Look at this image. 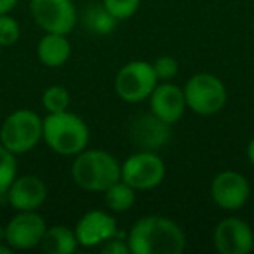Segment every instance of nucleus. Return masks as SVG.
Returning a JSON list of instances; mask_svg holds the SVG:
<instances>
[{
    "label": "nucleus",
    "mask_w": 254,
    "mask_h": 254,
    "mask_svg": "<svg viewBox=\"0 0 254 254\" xmlns=\"http://www.w3.org/2000/svg\"><path fill=\"white\" fill-rule=\"evenodd\" d=\"M75 185L85 191H105L120 180V164L106 150H82L71 164Z\"/></svg>",
    "instance_id": "nucleus-3"
},
{
    "label": "nucleus",
    "mask_w": 254,
    "mask_h": 254,
    "mask_svg": "<svg viewBox=\"0 0 254 254\" xmlns=\"http://www.w3.org/2000/svg\"><path fill=\"white\" fill-rule=\"evenodd\" d=\"M159 78L148 61L134 60L126 63L115 75V92L127 103H139L150 98Z\"/></svg>",
    "instance_id": "nucleus-7"
},
{
    "label": "nucleus",
    "mask_w": 254,
    "mask_h": 254,
    "mask_svg": "<svg viewBox=\"0 0 254 254\" xmlns=\"http://www.w3.org/2000/svg\"><path fill=\"white\" fill-rule=\"evenodd\" d=\"M18 176V160L16 153L0 145V197L7 193L9 187Z\"/></svg>",
    "instance_id": "nucleus-21"
},
{
    "label": "nucleus",
    "mask_w": 254,
    "mask_h": 254,
    "mask_svg": "<svg viewBox=\"0 0 254 254\" xmlns=\"http://www.w3.org/2000/svg\"><path fill=\"white\" fill-rule=\"evenodd\" d=\"M152 64H153V70H155V75H157V78H159V82L173 80L178 75V70H180V64H178L176 58H173V56H159Z\"/></svg>",
    "instance_id": "nucleus-24"
},
{
    "label": "nucleus",
    "mask_w": 254,
    "mask_h": 254,
    "mask_svg": "<svg viewBox=\"0 0 254 254\" xmlns=\"http://www.w3.org/2000/svg\"><path fill=\"white\" fill-rule=\"evenodd\" d=\"M103 193H105L106 207L112 212H126L136 202V190L127 183H124L122 180H119L112 187H108Z\"/></svg>",
    "instance_id": "nucleus-19"
},
{
    "label": "nucleus",
    "mask_w": 254,
    "mask_h": 254,
    "mask_svg": "<svg viewBox=\"0 0 254 254\" xmlns=\"http://www.w3.org/2000/svg\"><path fill=\"white\" fill-rule=\"evenodd\" d=\"M148 103L150 112L171 126L180 122L185 115V110H187V99H185L183 89L178 87L171 80L157 84L150 94Z\"/></svg>",
    "instance_id": "nucleus-13"
},
{
    "label": "nucleus",
    "mask_w": 254,
    "mask_h": 254,
    "mask_svg": "<svg viewBox=\"0 0 254 254\" xmlns=\"http://www.w3.org/2000/svg\"><path fill=\"white\" fill-rule=\"evenodd\" d=\"M131 254H181L187 249V235L176 221L166 216H145L127 233Z\"/></svg>",
    "instance_id": "nucleus-1"
},
{
    "label": "nucleus",
    "mask_w": 254,
    "mask_h": 254,
    "mask_svg": "<svg viewBox=\"0 0 254 254\" xmlns=\"http://www.w3.org/2000/svg\"><path fill=\"white\" fill-rule=\"evenodd\" d=\"M166 178V164L155 152L138 150L120 164V180L136 191L157 188Z\"/></svg>",
    "instance_id": "nucleus-6"
},
{
    "label": "nucleus",
    "mask_w": 254,
    "mask_h": 254,
    "mask_svg": "<svg viewBox=\"0 0 254 254\" xmlns=\"http://www.w3.org/2000/svg\"><path fill=\"white\" fill-rule=\"evenodd\" d=\"M7 202L16 211H37L47 198V185L39 176H16L9 187Z\"/></svg>",
    "instance_id": "nucleus-15"
},
{
    "label": "nucleus",
    "mask_w": 254,
    "mask_h": 254,
    "mask_svg": "<svg viewBox=\"0 0 254 254\" xmlns=\"http://www.w3.org/2000/svg\"><path fill=\"white\" fill-rule=\"evenodd\" d=\"M12 251H14V249H12L7 242H5V246H2V244H0V254H11Z\"/></svg>",
    "instance_id": "nucleus-28"
},
{
    "label": "nucleus",
    "mask_w": 254,
    "mask_h": 254,
    "mask_svg": "<svg viewBox=\"0 0 254 254\" xmlns=\"http://www.w3.org/2000/svg\"><path fill=\"white\" fill-rule=\"evenodd\" d=\"M131 139L139 150L157 152L171 139V124L160 120L152 112L139 113L131 124Z\"/></svg>",
    "instance_id": "nucleus-14"
},
{
    "label": "nucleus",
    "mask_w": 254,
    "mask_h": 254,
    "mask_svg": "<svg viewBox=\"0 0 254 254\" xmlns=\"http://www.w3.org/2000/svg\"><path fill=\"white\" fill-rule=\"evenodd\" d=\"M39 247L47 254H71L77 251L78 240L75 230L68 228V226H47Z\"/></svg>",
    "instance_id": "nucleus-17"
},
{
    "label": "nucleus",
    "mask_w": 254,
    "mask_h": 254,
    "mask_svg": "<svg viewBox=\"0 0 254 254\" xmlns=\"http://www.w3.org/2000/svg\"><path fill=\"white\" fill-rule=\"evenodd\" d=\"M89 127L77 113L58 112L47 113L44 119L42 139L53 152L63 157H75L89 145Z\"/></svg>",
    "instance_id": "nucleus-2"
},
{
    "label": "nucleus",
    "mask_w": 254,
    "mask_h": 254,
    "mask_svg": "<svg viewBox=\"0 0 254 254\" xmlns=\"http://www.w3.org/2000/svg\"><path fill=\"white\" fill-rule=\"evenodd\" d=\"M44 119L33 110L19 108L9 113L0 127V145L16 155L33 150L42 141Z\"/></svg>",
    "instance_id": "nucleus-4"
},
{
    "label": "nucleus",
    "mask_w": 254,
    "mask_h": 254,
    "mask_svg": "<svg viewBox=\"0 0 254 254\" xmlns=\"http://www.w3.org/2000/svg\"><path fill=\"white\" fill-rule=\"evenodd\" d=\"M246 153H247V160H249V162L254 166V138L251 139V141H249V145H247Z\"/></svg>",
    "instance_id": "nucleus-27"
},
{
    "label": "nucleus",
    "mask_w": 254,
    "mask_h": 254,
    "mask_svg": "<svg viewBox=\"0 0 254 254\" xmlns=\"http://www.w3.org/2000/svg\"><path fill=\"white\" fill-rule=\"evenodd\" d=\"M187 108L202 117L214 115L226 105V87L219 77L207 71L191 75L183 87Z\"/></svg>",
    "instance_id": "nucleus-5"
},
{
    "label": "nucleus",
    "mask_w": 254,
    "mask_h": 254,
    "mask_svg": "<svg viewBox=\"0 0 254 254\" xmlns=\"http://www.w3.org/2000/svg\"><path fill=\"white\" fill-rule=\"evenodd\" d=\"M214 246L221 254H249L254 249V232L237 216L225 218L214 228Z\"/></svg>",
    "instance_id": "nucleus-11"
},
{
    "label": "nucleus",
    "mask_w": 254,
    "mask_h": 254,
    "mask_svg": "<svg viewBox=\"0 0 254 254\" xmlns=\"http://www.w3.org/2000/svg\"><path fill=\"white\" fill-rule=\"evenodd\" d=\"M33 21L49 33L68 35L77 25V9L73 0H30Z\"/></svg>",
    "instance_id": "nucleus-8"
},
{
    "label": "nucleus",
    "mask_w": 254,
    "mask_h": 254,
    "mask_svg": "<svg viewBox=\"0 0 254 254\" xmlns=\"http://www.w3.org/2000/svg\"><path fill=\"white\" fill-rule=\"evenodd\" d=\"M117 23H119V19L113 18L112 12L103 5V2L101 5H89L84 11V25L94 35H110L115 30Z\"/></svg>",
    "instance_id": "nucleus-18"
},
{
    "label": "nucleus",
    "mask_w": 254,
    "mask_h": 254,
    "mask_svg": "<svg viewBox=\"0 0 254 254\" xmlns=\"http://www.w3.org/2000/svg\"><path fill=\"white\" fill-rule=\"evenodd\" d=\"M47 223L37 211H18L4 226V242L14 251L33 249L40 246Z\"/></svg>",
    "instance_id": "nucleus-9"
},
{
    "label": "nucleus",
    "mask_w": 254,
    "mask_h": 254,
    "mask_svg": "<svg viewBox=\"0 0 254 254\" xmlns=\"http://www.w3.org/2000/svg\"><path fill=\"white\" fill-rule=\"evenodd\" d=\"M211 197L218 207L225 211H237L244 207L251 197L249 181L237 171H221L211 183Z\"/></svg>",
    "instance_id": "nucleus-10"
},
{
    "label": "nucleus",
    "mask_w": 254,
    "mask_h": 254,
    "mask_svg": "<svg viewBox=\"0 0 254 254\" xmlns=\"http://www.w3.org/2000/svg\"><path fill=\"white\" fill-rule=\"evenodd\" d=\"M99 251L105 254H127L129 251V244H127V235L122 232H119L115 237L108 239L106 242H103L99 246Z\"/></svg>",
    "instance_id": "nucleus-25"
},
{
    "label": "nucleus",
    "mask_w": 254,
    "mask_h": 254,
    "mask_svg": "<svg viewBox=\"0 0 254 254\" xmlns=\"http://www.w3.org/2000/svg\"><path fill=\"white\" fill-rule=\"evenodd\" d=\"M71 96L64 85H49L42 94V106L47 113L66 112L70 108Z\"/></svg>",
    "instance_id": "nucleus-20"
},
{
    "label": "nucleus",
    "mask_w": 254,
    "mask_h": 254,
    "mask_svg": "<svg viewBox=\"0 0 254 254\" xmlns=\"http://www.w3.org/2000/svg\"><path fill=\"white\" fill-rule=\"evenodd\" d=\"M71 44L68 35L46 32L37 44V58L47 68H60L70 60Z\"/></svg>",
    "instance_id": "nucleus-16"
},
{
    "label": "nucleus",
    "mask_w": 254,
    "mask_h": 254,
    "mask_svg": "<svg viewBox=\"0 0 254 254\" xmlns=\"http://www.w3.org/2000/svg\"><path fill=\"white\" fill-rule=\"evenodd\" d=\"M73 230L77 235L78 246L82 247H99L103 242H106L120 232L113 214L101 211V209L87 211L77 221Z\"/></svg>",
    "instance_id": "nucleus-12"
},
{
    "label": "nucleus",
    "mask_w": 254,
    "mask_h": 254,
    "mask_svg": "<svg viewBox=\"0 0 254 254\" xmlns=\"http://www.w3.org/2000/svg\"><path fill=\"white\" fill-rule=\"evenodd\" d=\"M139 4H141V0H103V5L119 21L132 18L139 9Z\"/></svg>",
    "instance_id": "nucleus-22"
},
{
    "label": "nucleus",
    "mask_w": 254,
    "mask_h": 254,
    "mask_svg": "<svg viewBox=\"0 0 254 254\" xmlns=\"http://www.w3.org/2000/svg\"><path fill=\"white\" fill-rule=\"evenodd\" d=\"M21 37V28L11 14H0V47H11Z\"/></svg>",
    "instance_id": "nucleus-23"
},
{
    "label": "nucleus",
    "mask_w": 254,
    "mask_h": 254,
    "mask_svg": "<svg viewBox=\"0 0 254 254\" xmlns=\"http://www.w3.org/2000/svg\"><path fill=\"white\" fill-rule=\"evenodd\" d=\"M19 0H0V14H9L18 5Z\"/></svg>",
    "instance_id": "nucleus-26"
}]
</instances>
